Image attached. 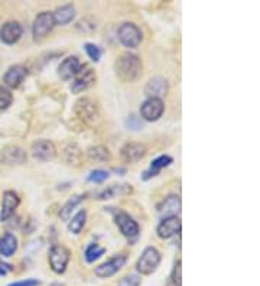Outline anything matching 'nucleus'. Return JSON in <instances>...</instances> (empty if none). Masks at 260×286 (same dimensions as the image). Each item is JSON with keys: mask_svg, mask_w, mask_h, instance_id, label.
<instances>
[{"mask_svg": "<svg viewBox=\"0 0 260 286\" xmlns=\"http://www.w3.org/2000/svg\"><path fill=\"white\" fill-rule=\"evenodd\" d=\"M85 54L88 55V58L91 59L92 62H99L101 58V51L97 45L94 43H85L84 45Z\"/></svg>", "mask_w": 260, "mask_h": 286, "instance_id": "30", "label": "nucleus"}, {"mask_svg": "<svg viewBox=\"0 0 260 286\" xmlns=\"http://www.w3.org/2000/svg\"><path fill=\"white\" fill-rule=\"evenodd\" d=\"M106 179H109V172H106V171H103V169H96V171H92L91 174H90V177H88V181H90V182H96V184H101V182H104Z\"/></svg>", "mask_w": 260, "mask_h": 286, "instance_id": "32", "label": "nucleus"}, {"mask_svg": "<svg viewBox=\"0 0 260 286\" xmlns=\"http://www.w3.org/2000/svg\"><path fill=\"white\" fill-rule=\"evenodd\" d=\"M22 25L19 22H8L5 25L0 28V39L2 42L8 43V45H12V43H16L20 36H22Z\"/></svg>", "mask_w": 260, "mask_h": 286, "instance_id": "17", "label": "nucleus"}, {"mask_svg": "<svg viewBox=\"0 0 260 286\" xmlns=\"http://www.w3.org/2000/svg\"><path fill=\"white\" fill-rule=\"evenodd\" d=\"M54 26H55V22H54L52 12H42V13H39L38 16L35 17L34 25H32L34 38L36 41L42 39V38H45L54 29Z\"/></svg>", "mask_w": 260, "mask_h": 286, "instance_id": "7", "label": "nucleus"}, {"mask_svg": "<svg viewBox=\"0 0 260 286\" xmlns=\"http://www.w3.org/2000/svg\"><path fill=\"white\" fill-rule=\"evenodd\" d=\"M114 221L122 234L127 239H136L139 236V224L134 221L127 212L125 211H117L114 214Z\"/></svg>", "mask_w": 260, "mask_h": 286, "instance_id": "9", "label": "nucleus"}, {"mask_svg": "<svg viewBox=\"0 0 260 286\" xmlns=\"http://www.w3.org/2000/svg\"><path fill=\"white\" fill-rule=\"evenodd\" d=\"M17 250V240L12 233H6L3 237H0V253L5 257H10Z\"/></svg>", "mask_w": 260, "mask_h": 286, "instance_id": "23", "label": "nucleus"}, {"mask_svg": "<svg viewBox=\"0 0 260 286\" xmlns=\"http://www.w3.org/2000/svg\"><path fill=\"white\" fill-rule=\"evenodd\" d=\"M163 110H165V106L160 99H148L140 107V116L146 122H156L162 117Z\"/></svg>", "mask_w": 260, "mask_h": 286, "instance_id": "11", "label": "nucleus"}, {"mask_svg": "<svg viewBox=\"0 0 260 286\" xmlns=\"http://www.w3.org/2000/svg\"><path fill=\"white\" fill-rule=\"evenodd\" d=\"M41 282L36 280V279H26V280H20V282H15V283H10L9 286H39Z\"/></svg>", "mask_w": 260, "mask_h": 286, "instance_id": "35", "label": "nucleus"}, {"mask_svg": "<svg viewBox=\"0 0 260 286\" xmlns=\"http://www.w3.org/2000/svg\"><path fill=\"white\" fill-rule=\"evenodd\" d=\"M160 259H162V256L158 252V249H155V247H146L143 250L142 256L139 257L136 268H137V270L142 275H151V273H153L155 270L158 269Z\"/></svg>", "mask_w": 260, "mask_h": 286, "instance_id": "3", "label": "nucleus"}, {"mask_svg": "<svg viewBox=\"0 0 260 286\" xmlns=\"http://www.w3.org/2000/svg\"><path fill=\"white\" fill-rule=\"evenodd\" d=\"M9 270H10V266L3 263V261H0V275H6Z\"/></svg>", "mask_w": 260, "mask_h": 286, "instance_id": "36", "label": "nucleus"}, {"mask_svg": "<svg viewBox=\"0 0 260 286\" xmlns=\"http://www.w3.org/2000/svg\"><path fill=\"white\" fill-rule=\"evenodd\" d=\"M81 68V62L77 57H68L67 59L62 61V64L58 68V76L64 81H69L77 76V73Z\"/></svg>", "mask_w": 260, "mask_h": 286, "instance_id": "18", "label": "nucleus"}, {"mask_svg": "<svg viewBox=\"0 0 260 286\" xmlns=\"http://www.w3.org/2000/svg\"><path fill=\"white\" fill-rule=\"evenodd\" d=\"M13 101V97H12V93L9 91L8 88L5 87H0V110H6L12 104Z\"/></svg>", "mask_w": 260, "mask_h": 286, "instance_id": "31", "label": "nucleus"}, {"mask_svg": "<svg viewBox=\"0 0 260 286\" xmlns=\"http://www.w3.org/2000/svg\"><path fill=\"white\" fill-rule=\"evenodd\" d=\"M132 193V188L129 185H113L104 189L100 194V200H110V198H114L117 195H123V194H130Z\"/></svg>", "mask_w": 260, "mask_h": 286, "instance_id": "28", "label": "nucleus"}, {"mask_svg": "<svg viewBox=\"0 0 260 286\" xmlns=\"http://www.w3.org/2000/svg\"><path fill=\"white\" fill-rule=\"evenodd\" d=\"M125 265H126V256L125 254H116L110 260L104 261L99 268H96V275L101 279H109L111 276H114Z\"/></svg>", "mask_w": 260, "mask_h": 286, "instance_id": "10", "label": "nucleus"}, {"mask_svg": "<svg viewBox=\"0 0 260 286\" xmlns=\"http://www.w3.org/2000/svg\"><path fill=\"white\" fill-rule=\"evenodd\" d=\"M69 256H71V253L67 247H64L61 244L52 246L50 250V256H48L51 269L54 270L55 273H59V275L64 273L67 269L68 261H69Z\"/></svg>", "mask_w": 260, "mask_h": 286, "instance_id": "4", "label": "nucleus"}, {"mask_svg": "<svg viewBox=\"0 0 260 286\" xmlns=\"http://www.w3.org/2000/svg\"><path fill=\"white\" fill-rule=\"evenodd\" d=\"M97 80L96 73L92 71L91 68L87 65H81L80 71L77 73V76L74 77V81L71 85V91L73 93H83L85 90H88Z\"/></svg>", "mask_w": 260, "mask_h": 286, "instance_id": "6", "label": "nucleus"}, {"mask_svg": "<svg viewBox=\"0 0 260 286\" xmlns=\"http://www.w3.org/2000/svg\"><path fill=\"white\" fill-rule=\"evenodd\" d=\"M52 16H54L55 25H68L76 17V8L73 5L61 6L52 13Z\"/></svg>", "mask_w": 260, "mask_h": 286, "instance_id": "22", "label": "nucleus"}, {"mask_svg": "<svg viewBox=\"0 0 260 286\" xmlns=\"http://www.w3.org/2000/svg\"><path fill=\"white\" fill-rule=\"evenodd\" d=\"M83 195H74L73 198H69L67 201V204L62 207V210L59 211V217L64 220V221H68L69 217H71V214H73V211L76 208L77 205L80 204V202L83 201Z\"/></svg>", "mask_w": 260, "mask_h": 286, "instance_id": "27", "label": "nucleus"}, {"mask_svg": "<svg viewBox=\"0 0 260 286\" xmlns=\"http://www.w3.org/2000/svg\"><path fill=\"white\" fill-rule=\"evenodd\" d=\"M181 227H182V224H181L179 217H167V219H162L159 226L156 228V233L160 239L167 240V239L179 234Z\"/></svg>", "mask_w": 260, "mask_h": 286, "instance_id": "14", "label": "nucleus"}, {"mask_svg": "<svg viewBox=\"0 0 260 286\" xmlns=\"http://www.w3.org/2000/svg\"><path fill=\"white\" fill-rule=\"evenodd\" d=\"M32 155H34L35 159L50 162L57 156V148L54 143L51 140H46V139L35 140L32 143Z\"/></svg>", "mask_w": 260, "mask_h": 286, "instance_id": "12", "label": "nucleus"}, {"mask_svg": "<svg viewBox=\"0 0 260 286\" xmlns=\"http://www.w3.org/2000/svg\"><path fill=\"white\" fill-rule=\"evenodd\" d=\"M181 273H182V269H181V260H178L175 263V266H174V269H172V275H171V279H172V282H174V285L175 286H181Z\"/></svg>", "mask_w": 260, "mask_h": 286, "instance_id": "34", "label": "nucleus"}, {"mask_svg": "<svg viewBox=\"0 0 260 286\" xmlns=\"http://www.w3.org/2000/svg\"><path fill=\"white\" fill-rule=\"evenodd\" d=\"M181 211V200L179 197L176 195H171L168 198H165L162 204L158 207V212L162 219H167V217H178Z\"/></svg>", "mask_w": 260, "mask_h": 286, "instance_id": "20", "label": "nucleus"}, {"mask_svg": "<svg viewBox=\"0 0 260 286\" xmlns=\"http://www.w3.org/2000/svg\"><path fill=\"white\" fill-rule=\"evenodd\" d=\"M19 204H20V198L17 197L16 193H13V191H6V193L3 194L0 220H2V221H6V220L10 219V217L15 214V210L19 207Z\"/></svg>", "mask_w": 260, "mask_h": 286, "instance_id": "16", "label": "nucleus"}, {"mask_svg": "<svg viewBox=\"0 0 260 286\" xmlns=\"http://www.w3.org/2000/svg\"><path fill=\"white\" fill-rule=\"evenodd\" d=\"M104 249L100 247L99 244L92 243L90 244L87 249H85V260L88 261V263H92V261H96L99 257H101L103 254H104Z\"/></svg>", "mask_w": 260, "mask_h": 286, "instance_id": "29", "label": "nucleus"}, {"mask_svg": "<svg viewBox=\"0 0 260 286\" xmlns=\"http://www.w3.org/2000/svg\"><path fill=\"white\" fill-rule=\"evenodd\" d=\"M146 152H148V149L142 143L129 142L122 148L120 155H122V159L125 160L126 163H134V162H139L142 159L143 156L146 155Z\"/></svg>", "mask_w": 260, "mask_h": 286, "instance_id": "13", "label": "nucleus"}, {"mask_svg": "<svg viewBox=\"0 0 260 286\" xmlns=\"http://www.w3.org/2000/svg\"><path fill=\"white\" fill-rule=\"evenodd\" d=\"M26 159H28L26 152L17 145H8L0 152V162L8 166L22 165V163H25Z\"/></svg>", "mask_w": 260, "mask_h": 286, "instance_id": "8", "label": "nucleus"}, {"mask_svg": "<svg viewBox=\"0 0 260 286\" xmlns=\"http://www.w3.org/2000/svg\"><path fill=\"white\" fill-rule=\"evenodd\" d=\"M87 156L91 162H100V163H104V162H110L111 159V153L110 151L106 148V146H92L87 151Z\"/></svg>", "mask_w": 260, "mask_h": 286, "instance_id": "24", "label": "nucleus"}, {"mask_svg": "<svg viewBox=\"0 0 260 286\" xmlns=\"http://www.w3.org/2000/svg\"><path fill=\"white\" fill-rule=\"evenodd\" d=\"M74 111H76L77 117L83 120L87 125H94L100 118V110H99L97 103L88 97H83L77 101Z\"/></svg>", "mask_w": 260, "mask_h": 286, "instance_id": "2", "label": "nucleus"}, {"mask_svg": "<svg viewBox=\"0 0 260 286\" xmlns=\"http://www.w3.org/2000/svg\"><path fill=\"white\" fill-rule=\"evenodd\" d=\"M168 81L165 78L155 77V78L148 81V84L145 87V93L149 99H160L162 100V97L167 96V93H168Z\"/></svg>", "mask_w": 260, "mask_h": 286, "instance_id": "15", "label": "nucleus"}, {"mask_svg": "<svg viewBox=\"0 0 260 286\" xmlns=\"http://www.w3.org/2000/svg\"><path fill=\"white\" fill-rule=\"evenodd\" d=\"M26 76H28V69L23 65H13L6 71V74L3 77V81L10 88H16L23 83Z\"/></svg>", "mask_w": 260, "mask_h": 286, "instance_id": "19", "label": "nucleus"}, {"mask_svg": "<svg viewBox=\"0 0 260 286\" xmlns=\"http://www.w3.org/2000/svg\"><path fill=\"white\" fill-rule=\"evenodd\" d=\"M64 158H65V162L68 165H76V166H80L81 163V159H83V152L81 149L77 146L76 143H71L68 145L64 151Z\"/></svg>", "mask_w": 260, "mask_h": 286, "instance_id": "25", "label": "nucleus"}, {"mask_svg": "<svg viewBox=\"0 0 260 286\" xmlns=\"http://www.w3.org/2000/svg\"><path fill=\"white\" fill-rule=\"evenodd\" d=\"M114 68H116V74L123 83H134L142 76L143 65L137 55L126 52L119 57Z\"/></svg>", "mask_w": 260, "mask_h": 286, "instance_id": "1", "label": "nucleus"}, {"mask_svg": "<svg viewBox=\"0 0 260 286\" xmlns=\"http://www.w3.org/2000/svg\"><path fill=\"white\" fill-rule=\"evenodd\" d=\"M140 283H142V278L139 275H129L122 279L117 286H140Z\"/></svg>", "mask_w": 260, "mask_h": 286, "instance_id": "33", "label": "nucleus"}, {"mask_svg": "<svg viewBox=\"0 0 260 286\" xmlns=\"http://www.w3.org/2000/svg\"><path fill=\"white\" fill-rule=\"evenodd\" d=\"M85 221H87V211L81 210L80 212H77L76 216L73 217V220L68 223V230L73 234H80L81 230L84 228Z\"/></svg>", "mask_w": 260, "mask_h": 286, "instance_id": "26", "label": "nucleus"}, {"mask_svg": "<svg viewBox=\"0 0 260 286\" xmlns=\"http://www.w3.org/2000/svg\"><path fill=\"white\" fill-rule=\"evenodd\" d=\"M142 31L134 25V23H123L119 28V39L127 48H136L142 42Z\"/></svg>", "mask_w": 260, "mask_h": 286, "instance_id": "5", "label": "nucleus"}, {"mask_svg": "<svg viewBox=\"0 0 260 286\" xmlns=\"http://www.w3.org/2000/svg\"><path fill=\"white\" fill-rule=\"evenodd\" d=\"M171 163H172V158H171V156H167V155H162V156L156 158L155 160H152L151 166H149L148 171H145L142 178L145 181H148V179H151V178L156 177L162 169L169 166Z\"/></svg>", "mask_w": 260, "mask_h": 286, "instance_id": "21", "label": "nucleus"}]
</instances>
